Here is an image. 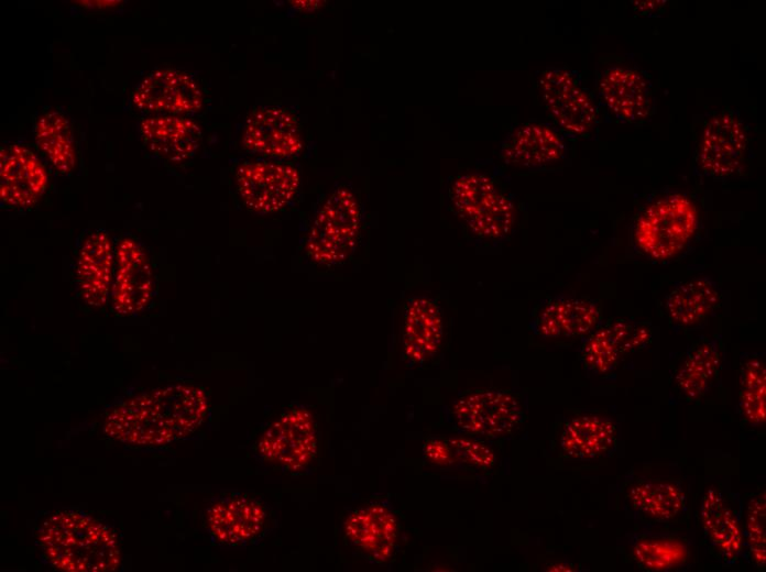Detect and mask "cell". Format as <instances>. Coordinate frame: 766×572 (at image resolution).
Instances as JSON below:
<instances>
[{
  "label": "cell",
  "instance_id": "6da1fadb",
  "mask_svg": "<svg viewBox=\"0 0 766 572\" xmlns=\"http://www.w3.org/2000/svg\"><path fill=\"white\" fill-rule=\"evenodd\" d=\"M209 409L205 391L171 384L130 396L106 414L103 433L138 447H163L194 433Z\"/></svg>",
  "mask_w": 766,
  "mask_h": 572
},
{
  "label": "cell",
  "instance_id": "7a4b0ae2",
  "mask_svg": "<svg viewBox=\"0 0 766 572\" xmlns=\"http://www.w3.org/2000/svg\"><path fill=\"white\" fill-rule=\"evenodd\" d=\"M44 560L67 572H109L121 566L117 531L100 518L81 509H59L35 529Z\"/></svg>",
  "mask_w": 766,
  "mask_h": 572
},
{
  "label": "cell",
  "instance_id": "3957f363",
  "mask_svg": "<svg viewBox=\"0 0 766 572\" xmlns=\"http://www.w3.org/2000/svg\"><path fill=\"white\" fill-rule=\"evenodd\" d=\"M448 199L451 212L472 237L499 241L512 231L515 204L495 178L479 172L460 174L449 185Z\"/></svg>",
  "mask_w": 766,
  "mask_h": 572
},
{
  "label": "cell",
  "instance_id": "277c9868",
  "mask_svg": "<svg viewBox=\"0 0 766 572\" xmlns=\"http://www.w3.org/2000/svg\"><path fill=\"white\" fill-rule=\"evenodd\" d=\"M361 227L362 211L357 195L349 186H339L314 218L305 243L306 256L316 265L343 264L358 245Z\"/></svg>",
  "mask_w": 766,
  "mask_h": 572
},
{
  "label": "cell",
  "instance_id": "5b68a950",
  "mask_svg": "<svg viewBox=\"0 0 766 572\" xmlns=\"http://www.w3.org/2000/svg\"><path fill=\"white\" fill-rule=\"evenodd\" d=\"M698 227V211L689 197L670 194L661 197L638 216L633 233L636 248L649 258L661 261L678 255Z\"/></svg>",
  "mask_w": 766,
  "mask_h": 572
},
{
  "label": "cell",
  "instance_id": "8992f818",
  "mask_svg": "<svg viewBox=\"0 0 766 572\" xmlns=\"http://www.w3.org/2000/svg\"><path fill=\"white\" fill-rule=\"evenodd\" d=\"M452 425L464 435L485 441L513 435L525 414L519 396L511 391L479 389L453 402L449 409Z\"/></svg>",
  "mask_w": 766,
  "mask_h": 572
},
{
  "label": "cell",
  "instance_id": "52a82bcc",
  "mask_svg": "<svg viewBox=\"0 0 766 572\" xmlns=\"http://www.w3.org/2000/svg\"><path fill=\"white\" fill-rule=\"evenodd\" d=\"M156 293V272L146 246L131 234L116 242V266L110 294L111 309L118 317L143 312Z\"/></svg>",
  "mask_w": 766,
  "mask_h": 572
},
{
  "label": "cell",
  "instance_id": "ba28073f",
  "mask_svg": "<svg viewBox=\"0 0 766 572\" xmlns=\"http://www.w3.org/2000/svg\"><path fill=\"white\" fill-rule=\"evenodd\" d=\"M317 450L316 421L304 406H295L282 414L256 442V453L263 461L287 472L307 468Z\"/></svg>",
  "mask_w": 766,
  "mask_h": 572
},
{
  "label": "cell",
  "instance_id": "9c48e42d",
  "mask_svg": "<svg viewBox=\"0 0 766 572\" xmlns=\"http://www.w3.org/2000/svg\"><path fill=\"white\" fill-rule=\"evenodd\" d=\"M237 193L247 209L256 213H273L285 209L300 186L298 169L276 161H247L236 172Z\"/></svg>",
  "mask_w": 766,
  "mask_h": 572
},
{
  "label": "cell",
  "instance_id": "30bf717a",
  "mask_svg": "<svg viewBox=\"0 0 766 572\" xmlns=\"http://www.w3.org/2000/svg\"><path fill=\"white\" fill-rule=\"evenodd\" d=\"M267 521L264 504L241 492H226L212 497L203 515L210 539L226 547H242L258 540Z\"/></svg>",
  "mask_w": 766,
  "mask_h": 572
},
{
  "label": "cell",
  "instance_id": "8fae6325",
  "mask_svg": "<svg viewBox=\"0 0 766 572\" xmlns=\"http://www.w3.org/2000/svg\"><path fill=\"white\" fill-rule=\"evenodd\" d=\"M699 521L710 554L724 565L745 557L742 504L735 494L719 485L704 492Z\"/></svg>",
  "mask_w": 766,
  "mask_h": 572
},
{
  "label": "cell",
  "instance_id": "7c38bea8",
  "mask_svg": "<svg viewBox=\"0 0 766 572\" xmlns=\"http://www.w3.org/2000/svg\"><path fill=\"white\" fill-rule=\"evenodd\" d=\"M132 103L147 116L190 117L203 110L205 95L192 74L164 67L151 72L139 82Z\"/></svg>",
  "mask_w": 766,
  "mask_h": 572
},
{
  "label": "cell",
  "instance_id": "4fadbf2b",
  "mask_svg": "<svg viewBox=\"0 0 766 572\" xmlns=\"http://www.w3.org/2000/svg\"><path fill=\"white\" fill-rule=\"evenodd\" d=\"M541 99L559 129L571 136H583L594 128L595 106L576 73L548 68L538 80Z\"/></svg>",
  "mask_w": 766,
  "mask_h": 572
},
{
  "label": "cell",
  "instance_id": "5bb4252c",
  "mask_svg": "<svg viewBox=\"0 0 766 572\" xmlns=\"http://www.w3.org/2000/svg\"><path fill=\"white\" fill-rule=\"evenodd\" d=\"M240 143L249 153L287 160L300 153L304 139L298 119L288 108L263 106L248 114Z\"/></svg>",
  "mask_w": 766,
  "mask_h": 572
},
{
  "label": "cell",
  "instance_id": "9a60e30c",
  "mask_svg": "<svg viewBox=\"0 0 766 572\" xmlns=\"http://www.w3.org/2000/svg\"><path fill=\"white\" fill-rule=\"evenodd\" d=\"M600 323L601 309L597 300L561 294L537 302L528 327L543 339H577L587 337Z\"/></svg>",
  "mask_w": 766,
  "mask_h": 572
},
{
  "label": "cell",
  "instance_id": "2e32d148",
  "mask_svg": "<svg viewBox=\"0 0 766 572\" xmlns=\"http://www.w3.org/2000/svg\"><path fill=\"white\" fill-rule=\"evenodd\" d=\"M116 266V242L103 229L88 232L75 258L74 283L77 296L91 308L110 301Z\"/></svg>",
  "mask_w": 766,
  "mask_h": 572
},
{
  "label": "cell",
  "instance_id": "e0dca14e",
  "mask_svg": "<svg viewBox=\"0 0 766 572\" xmlns=\"http://www.w3.org/2000/svg\"><path fill=\"white\" fill-rule=\"evenodd\" d=\"M50 176L39 155L23 144L1 146L0 200L14 209L34 207L47 190Z\"/></svg>",
  "mask_w": 766,
  "mask_h": 572
},
{
  "label": "cell",
  "instance_id": "ac0fdd59",
  "mask_svg": "<svg viewBox=\"0 0 766 572\" xmlns=\"http://www.w3.org/2000/svg\"><path fill=\"white\" fill-rule=\"evenodd\" d=\"M445 317L439 301L427 296L406 300L402 322V356L415 367L430 364L441 352Z\"/></svg>",
  "mask_w": 766,
  "mask_h": 572
},
{
  "label": "cell",
  "instance_id": "d6986e66",
  "mask_svg": "<svg viewBox=\"0 0 766 572\" xmlns=\"http://www.w3.org/2000/svg\"><path fill=\"white\" fill-rule=\"evenodd\" d=\"M343 532L350 546L374 563L389 561L398 543L401 526L385 504L372 502L353 509L346 518Z\"/></svg>",
  "mask_w": 766,
  "mask_h": 572
},
{
  "label": "cell",
  "instance_id": "ffe728a7",
  "mask_svg": "<svg viewBox=\"0 0 766 572\" xmlns=\"http://www.w3.org/2000/svg\"><path fill=\"white\" fill-rule=\"evenodd\" d=\"M650 340L649 330L636 322L615 320L600 323L584 337L579 360L584 371L594 376L612 373L630 353Z\"/></svg>",
  "mask_w": 766,
  "mask_h": 572
},
{
  "label": "cell",
  "instance_id": "44dd1931",
  "mask_svg": "<svg viewBox=\"0 0 766 572\" xmlns=\"http://www.w3.org/2000/svg\"><path fill=\"white\" fill-rule=\"evenodd\" d=\"M747 133L740 118L731 111L714 114L702 132L698 164L713 177L737 173L745 161Z\"/></svg>",
  "mask_w": 766,
  "mask_h": 572
},
{
  "label": "cell",
  "instance_id": "7402d4cb",
  "mask_svg": "<svg viewBox=\"0 0 766 572\" xmlns=\"http://www.w3.org/2000/svg\"><path fill=\"white\" fill-rule=\"evenodd\" d=\"M568 147L563 136L551 125L527 122L516 127L501 143L499 157L507 165L540 169L565 158Z\"/></svg>",
  "mask_w": 766,
  "mask_h": 572
},
{
  "label": "cell",
  "instance_id": "603a6c76",
  "mask_svg": "<svg viewBox=\"0 0 766 572\" xmlns=\"http://www.w3.org/2000/svg\"><path fill=\"white\" fill-rule=\"evenodd\" d=\"M625 505L646 524L674 525L687 515V496L682 486L664 479H639L624 493Z\"/></svg>",
  "mask_w": 766,
  "mask_h": 572
},
{
  "label": "cell",
  "instance_id": "cb8c5ba5",
  "mask_svg": "<svg viewBox=\"0 0 766 572\" xmlns=\"http://www.w3.org/2000/svg\"><path fill=\"white\" fill-rule=\"evenodd\" d=\"M139 131L144 146L169 163L189 160L203 140L201 127L190 117L147 116L140 122Z\"/></svg>",
  "mask_w": 766,
  "mask_h": 572
},
{
  "label": "cell",
  "instance_id": "d4e9b609",
  "mask_svg": "<svg viewBox=\"0 0 766 572\" xmlns=\"http://www.w3.org/2000/svg\"><path fill=\"white\" fill-rule=\"evenodd\" d=\"M623 552L637 568L652 572L680 570L691 559L688 540L677 531L665 529L631 532L625 538Z\"/></svg>",
  "mask_w": 766,
  "mask_h": 572
},
{
  "label": "cell",
  "instance_id": "484cf974",
  "mask_svg": "<svg viewBox=\"0 0 766 572\" xmlns=\"http://www.w3.org/2000/svg\"><path fill=\"white\" fill-rule=\"evenodd\" d=\"M616 443L617 428L610 418L578 415L563 424L558 438V452L565 460L590 461L611 453Z\"/></svg>",
  "mask_w": 766,
  "mask_h": 572
},
{
  "label": "cell",
  "instance_id": "4316f807",
  "mask_svg": "<svg viewBox=\"0 0 766 572\" xmlns=\"http://www.w3.org/2000/svg\"><path fill=\"white\" fill-rule=\"evenodd\" d=\"M598 86L604 105L619 119L638 122L649 114V85L637 70L625 67L609 68L601 76Z\"/></svg>",
  "mask_w": 766,
  "mask_h": 572
},
{
  "label": "cell",
  "instance_id": "83f0119b",
  "mask_svg": "<svg viewBox=\"0 0 766 572\" xmlns=\"http://www.w3.org/2000/svg\"><path fill=\"white\" fill-rule=\"evenodd\" d=\"M720 302L719 285L702 275L677 282L665 297V311L676 328L692 329L705 322Z\"/></svg>",
  "mask_w": 766,
  "mask_h": 572
},
{
  "label": "cell",
  "instance_id": "f1b7e54d",
  "mask_svg": "<svg viewBox=\"0 0 766 572\" xmlns=\"http://www.w3.org/2000/svg\"><path fill=\"white\" fill-rule=\"evenodd\" d=\"M721 364V337L698 341L686 352L675 373L676 389L687 400L703 397L716 380Z\"/></svg>",
  "mask_w": 766,
  "mask_h": 572
},
{
  "label": "cell",
  "instance_id": "f546056e",
  "mask_svg": "<svg viewBox=\"0 0 766 572\" xmlns=\"http://www.w3.org/2000/svg\"><path fill=\"white\" fill-rule=\"evenodd\" d=\"M37 148L61 174H69L77 163L76 142L69 120L57 110H44L34 127Z\"/></svg>",
  "mask_w": 766,
  "mask_h": 572
},
{
  "label": "cell",
  "instance_id": "4dcf8cb0",
  "mask_svg": "<svg viewBox=\"0 0 766 572\" xmlns=\"http://www.w3.org/2000/svg\"><path fill=\"white\" fill-rule=\"evenodd\" d=\"M766 369L760 356L744 360L740 372L738 414L745 424L758 427L765 422Z\"/></svg>",
  "mask_w": 766,
  "mask_h": 572
},
{
  "label": "cell",
  "instance_id": "1f68e13d",
  "mask_svg": "<svg viewBox=\"0 0 766 572\" xmlns=\"http://www.w3.org/2000/svg\"><path fill=\"white\" fill-rule=\"evenodd\" d=\"M743 520L745 558L758 570L766 563V507L765 491L751 498Z\"/></svg>",
  "mask_w": 766,
  "mask_h": 572
},
{
  "label": "cell",
  "instance_id": "d6a6232c",
  "mask_svg": "<svg viewBox=\"0 0 766 572\" xmlns=\"http://www.w3.org/2000/svg\"><path fill=\"white\" fill-rule=\"evenodd\" d=\"M452 447L458 463L488 471L496 464V454L485 440L472 436H455L447 438Z\"/></svg>",
  "mask_w": 766,
  "mask_h": 572
},
{
  "label": "cell",
  "instance_id": "836d02e7",
  "mask_svg": "<svg viewBox=\"0 0 766 572\" xmlns=\"http://www.w3.org/2000/svg\"><path fill=\"white\" fill-rule=\"evenodd\" d=\"M423 453L428 462L440 468H449L458 463L455 451L447 438H426Z\"/></svg>",
  "mask_w": 766,
  "mask_h": 572
},
{
  "label": "cell",
  "instance_id": "e575fe53",
  "mask_svg": "<svg viewBox=\"0 0 766 572\" xmlns=\"http://www.w3.org/2000/svg\"><path fill=\"white\" fill-rule=\"evenodd\" d=\"M289 3L299 11L313 12L326 6L322 0H292Z\"/></svg>",
  "mask_w": 766,
  "mask_h": 572
}]
</instances>
